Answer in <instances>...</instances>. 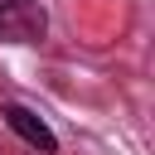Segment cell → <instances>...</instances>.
I'll list each match as a JSON object with an SVG mask.
<instances>
[{
  "mask_svg": "<svg viewBox=\"0 0 155 155\" xmlns=\"http://www.w3.org/2000/svg\"><path fill=\"white\" fill-rule=\"evenodd\" d=\"M48 15L39 0H0V39L5 44H39Z\"/></svg>",
  "mask_w": 155,
  "mask_h": 155,
  "instance_id": "1",
  "label": "cell"
},
{
  "mask_svg": "<svg viewBox=\"0 0 155 155\" xmlns=\"http://www.w3.org/2000/svg\"><path fill=\"white\" fill-rule=\"evenodd\" d=\"M0 116H5V126H10L24 145H34L39 155H53V150H58V136L48 131V121H44L39 111H29V107H19V102H5Z\"/></svg>",
  "mask_w": 155,
  "mask_h": 155,
  "instance_id": "2",
  "label": "cell"
}]
</instances>
